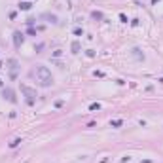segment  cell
<instances>
[{
    "label": "cell",
    "mask_w": 163,
    "mask_h": 163,
    "mask_svg": "<svg viewBox=\"0 0 163 163\" xmlns=\"http://www.w3.org/2000/svg\"><path fill=\"white\" fill-rule=\"evenodd\" d=\"M4 97L8 99L10 102H15V97H13V91L11 89H4Z\"/></svg>",
    "instance_id": "cell-4"
},
{
    "label": "cell",
    "mask_w": 163,
    "mask_h": 163,
    "mask_svg": "<svg viewBox=\"0 0 163 163\" xmlns=\"http://www.w3.org/2000/svg\"><path fill=\"white\" fill-rule=\"evenodd\" d=\"M13 44H15V47H19L23 44V34L21 32H15L13 34Z\"/></svg>",
    "instance_id": "cell-3"
},
{
    "label": "cell",
    "mask_w": 163,
    "mask_h": 163,
    "mask_svg": "<svg viewBox=\"0 0 163 163\" xmlns=\"http://www.w3.org/2000/svg\"><path fill=\"white\" fill-rule=\"evenodd\" d=\"M101 108V104L99 102H93V104H89V110H99Z\"/></svg>",
    "instance_id": "cell-8"
},
{
    "label": "cell",
    "mask_w": 163,
    "mask_h": 163,
    "mask_svg": "<svg viewBox=\"0 0 163 163\" xmlns=\"http://www.w3.org/2000/svg\"><path fill=\"white\" fill-rule=\"evenodd\" d=\"M32 76H36V80H38L44 87H47V85L53 84V76H51V72L47 70V66H42V65L36 66L34 72H32Z\"/></svg>",
    "instance_id": "cell-1"
},
{
    "label": "cell",
    "mask_w": 163,
    "mask_h": 163,
    "mask_svg": "<svg viewBox=\"0 0 163 163\" xmlns=\"http://www.w3.org/2000/svg\"><path fill=\"white\" fill-rule=\"evenodd\" d=\"M19 8H21V10H31V4H29V2H21Z\"/></svg>",
    "instance_id": "cell-5"
},
{
    "label": "cell",
    "mask_w": 163,
    "mask_h": 163,
    "mask_svg": "<svg viewBox=\"0 0 163 163\" xmlns=\"http://www.w3.org/2000/svg\"><path fill=\"white\" fill-rule=\"evenodd\" d=\"M72 51H74V53L80 51V42H74V44H72Z\"/></svg>",
    "instance_id": "cell-6"
},
{
    "label": "cell",
    "mask_w": 163,
    "mask_h": 163,
    "mask_svg": "<svg viewBox=\"0 0 163 163\" xmlns=\"http://www.w3.org/2000/svg\"><path fill=\"white\" fill-rule=\"evenodd\" d=\"M21 91L29 97V99H27L29 102H32V101H34V97H36V91H34V89H31V87H27V85H21Z\"/></svg>",
    "instance_id": "cell-2"
},
{
    "label": "cell",
    "mask_w": 163,
    "mask_h": 163,
    "mask_svg": "<svg viewBox=\"0 0 163 163\" xmlns=\"http://www.w3.org/2000/svg\"><path fill=\"white\" fill-rule=\"evenodd\" d=\"M0 85H2V82H0Z\"/></svg>",
    "instance_id": "cell-10"
},
{
    "label": "cell",
    "mask_w": 163,
    "mask_h": 163,
    "mask_svg": "<svg viewBox=\"0 0 163 163\" xmlns=\"http://www.w3.org/2000/svg\"><path fill=\"white\" fill-rule=\"evenodd\" d=\"M110 125H112V127H120V125H121V120H114V121H110Z\"/></svg>",
    "instance_id": "cell-7"
},
{
    "label": "cell",
    "mask_w": 163,
    "mask_h": 163,
    "mask_svg": "<svg viewBox=\"0 0 163 163\" xmlns=\"http://www.w3.org/2000/svg\"><path fill=\"white\" fill-rule=\"evenodd\" d=\"M19 142H21V139H15V140H13V142H10V148H15V146H17Z\"/></svg>",
    "instance_id": "cell-9"
}]
</instances>
